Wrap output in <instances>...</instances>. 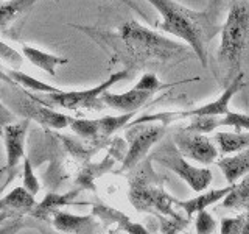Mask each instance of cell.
<instances>
[{
	"label": "cell",
	"instance_id": "32",
	"mask_svg": "<svg viewBox=\"0 0 249 234\" xmlns=\"http://www.w3.org/2000/svg\"><path fill=\"white\" fill-rule=\"evenodd\" d=\"M224 3V0H209V5H207V11L218 18V14L221 11V6Z\"/></svg>",
	"mask_w": 249,
	"mask_h": 234
},
{
	"label": "cell",
	"instance_id": "3",
	"mask_svg": "<svg viewBox=\"0 0 249 234\" xmlns=\"http://www.w3.org/2000/svg\"><path fill=\"white\" fill-rule=\"evenodd\" d=\"M146 2L151 3L162 16V20L156 23V27L185 41L193 50L195 57L201 61L202 67H207V47L221 30L218 18L207 10H190L182 3H178L176 0H146Z\"/></svg>",
	"mask_w": 249,
	"mask_h": 234
},
{
	"label": "cell",
	"instance_id": "9",
	"mask_svg": "<svg viewBox=\"0 0 249 234\" xmlns=\"http://www.w3.org/2000/svg\"><path fill=\"white\" fill-rule=\"evenodd\" d=\"M30 127V119L28 117H23L19 122H11L3 127L2 131V139H3V145L6 150V181L3 186H0V192H2L5 187L10 184L16 174H18V166L20 159H23L25 156V140H27V133Z\"/></svg>",
	"mask_w": 249,
	"mask_h": 234
},
{
	"label": "cell",
	"instance_id": "28",
	"mask_svg": "<svg viewBox=\"0 0 249 234\" xmlns=\"http://www.w3.org/2000/svg\"><path fill=\"white\" fill-rule=\"evenodd\" d=\"M221 234H245V215L240 214L237 217H224L221 218Z\"/></svg>",
	"mask_w": 249,
	"mask_h": 234
},
{
	"label": "cell",
	"instance_id": "36",
	"mask_svg": "<svg viewBox=\"0 0 249 234\" xmlns=\"http://www.w3.org/2000/svg\"><path fill=\"white\" fill-rule=\"evenodd\" d=\"M0 2H2V0H0Z\"/></svg>",
	"mask_w": 249,
	"mask_h": 234
},
{
	"label": "cell",
	"instance_id": "26",
	"mask_svg": "<svg viewBox=\"0 0 249 234\" xmlns=\"http://www.w3.org/2000/svg\"><path fill=\"white\" fill-rule=\"evenodd\" d=\"M23 172H22V176H23V187L30 192L36 195L41 189V184H39L37 178L35 175V170H33V164H31L28 156H23Z\"/></svg>",
	"mask_w": 249,
	"mask_h": 234
},
{
	"label": "cell",
	"instance_id": "2",
	"mask_svg": "<svg viewBox=\"0 0 249 234\" xmlns=\"http://www.w3.org/2000/svg\"><path fill=\"white\" fill-rule=\"evenodd\" d=\"M220 35L212 72L224 89L237 75L249 70V0H233Z\"/></svg>",
	"mask_w": 249,
	"mask_h": 234
},
{
	"label": "cell",
	"instance_id": "30",
	"mask_svg": "<svg viewBox=\"0 0 249 234\" xmlns=\"http://www.w3.org/2000/svg\"><path fill=\"white\" fill-rule=\"evenodd\" d=\"M16 120V116L13 111H10L2 101H0V135H2V131H3V127L8 123H11Z\"/></svg>",
	"mask_w": 249,
	"mask_h": 234
},
{
	"label": "cell",
	"instance_id": "1",
	"mask_svg": "<svg viewBox=\"0 0 249 234\" xmlns=\"http://www.w3.org/2000/svg\"><path fill=\"white\" fill-rule=\"evenodd\" d=\"M109 44H119L115 52L126 69L148 66H175L193 57V50L181 42L170 41L136 20L124 22L111 36Z\"/></svg>",
	"mask_w": 249,
	"mask_h": 234
},
{
	"label": "cell",
	"instance_id": "11",
	"mask_svg": "<svg viewBox=\"0 0 249 234\" xmlns=\"http://www.w3.org/2000/svg\"><path fill=\"white\" fill-rule=\"evenodd\" d=\"M19 113L23 117H28L30 120H36L37 123H41L45 128H54V130H61V128L69 127L70 119H72L70 116L53 111V108L39 103V101L30 98V97H28V100L19 101Z\"/></svg>",
	"mask_w": 249,
	"mask_h": 234
},
{
	"label": "cell",
	"instance_id": "25",
	"mask_svg": "<svg viewBox=\"0 0 249 234\" xmlns=\"http://www.w3.org/2000/svg\"><path fill=\"white\" fill-rule=\"evenodd\" d=\"M112 164H114V159H111V156H107V158L105 161H101L100 164H90V166H88L80 174V176H78V183H80L83 187H90L93 179H95L98 175L107 172L112 167Z\"/></svg>",
	"mask_w": 249,
	"mask_h": 234
},
{
	"label": "cell",
	"instance_id": "15",
	"mask_svg": "<svg viewBox=\"0 0 249 234\" xmlns=\"http://www.w3.org/2000/svg\"><path fill=\"white\" fill-rule=\"evenodd\" d=\"M36 200L35 195L30 194L25 187H14L11 192H8L5 197L0 200V213L5 211V213L11 214V215H23V214H30V211L35 208Z\"/></svg>",
	"mask_w": 249,
	"mask_h": 234
},
{
	"label": "cell",
	"instance_id": "12",
	"mask_svg": "<svg viewBox=\"0 0 249 234\" xmlns=\"http://www.w3.org/2000/svg\"><path fill=\"white\" fill-rule=\"evenodd\" d=\"M154 96V92L140 89L139 86H134L132 89L122 92V94H114L105 91L100 96L101 103L105 106H109L120 113H134L139 108H142L148 100Z\"/></svg>",
	"mask_w": 249,
	"mask_h": 234
},
{
	"label": "cell",
	"instance_id": "29",
	"mask_svg": "<svg viewBox=\"0 0 249 234\" xmlns=\"http://www.w3.org/2000/svg\"><path fill=\"white\" fill-rule=\"evenodd\" d=\"M0 58H2L3 61H6L8 64H13L16 67H19L22 64L20 55L14 49H11V47H8L6 44H3L2 41H0Z\"/></svg>",
	"mask_w": 249,
	"mask_h": 234
},
{
	"label": "cell",
	"instance_id": "5",
	"mask_svg": "<svg viewBox=\"0 0 249 234\" xmlns=\"http://www.w3.org/2000/svg\"><path fill=\"white\" fill-rule=\"evenodd\" d=\"M131 72L132 70H129V69H122L119 72L109 75V78H106L103 83H100L89 89H81V91H62L61 89L59 92L39 94V96L27 92V96L30 98L39 101V103L50 106V108L72 109V111H76V109H100L105 106L101 103V98H100L101 94L111 89L115 83L128 78L131 75Z\"/></svg>",
	"mask_w": 249,
	"mask_h": 234
},
{
	"label": "cell",
	"instance_id": "8",
	"mask_svg": "<svg viewBox=\"0 0 249 234\" xmlns=\"http://www.w3.org/2000/svg\"><path fill=\"white\" fill-rule=\"evenodd\" d=\"M126 139L128 150L124 153L123 164L120 172H126L134 169L139 162H142L146 155L150 153L151 147L158 144L167 131V125L162 122H142V123H129L126 125Z\"/></svg>",
	"mask_w": 249,
	"mask_h": 234
},
{
	"label": "cell",
	"instance_id": "20",
	"mask_svg": "<svg viewBox=\"0 0 249 234\" xmlns=\"http://www.w3.org/2000/svg\"><path fill=\"white\" fill-rule=\"evenodd\" d=\"M213 140L216 142L218 152L221 155L237 153L245 150V148H249V131H220L215 135Z\"/></svg>",
	"mask_w": 249,
	"mask_h": 234
},
{
	"label": "cell",
	"instance_id": "6",
	"mask_svg": "<svg viewBox=\"0 0 249 234\" xmlns=\"http://www.w3.org/2000/svg\"><path fill=\"white\" fill-rule=\"evenodd\" d=\"M150 159L175 172L195 192H202L212 181V172L204 167H195L190 162H187L185 156L179 152L175 140L173 142L167 140V142L160 144L150 155Z\"/></svg>",
	"mask_w": 249,
	"mask_h": 234
},
{
	"label": "cell",
	"instance_id": "34",
	"mask_svg": "<svg viewBox=\"0 0 249 234\" xmlns=\"http://www.w3.org/2000/svg\"><path fill=\"white\" fill-rule=\"evenodd\" d=\"M243 215H245V234H249V206L245 209Z\"/></svg>",
	"mask_w": 249,
	"mask_h": 234
},
{
	"label": "cell",
	"instance_id": "10",
	"mask_svg": "<svg viewBox=\"0 0 249 234\" xmlns=\"http://www.w3.org/2000/svg\"><path fill=\"white\" fill-rule=\"evenodd\" d=\"M173 140L176 147L179 148L185 158L193 159L199 164H212L218 158V148L212 142V139L206 137L202 133H195L189 130H181L176 131Z\"/></svg>",
	"mask_w": 249,
	"mask_h": 234
},
{
	"label": "cell",
	"instance_id": "19",
	"mask_svg": "<svg viewBox=\"0 0 249 234\" xmlns=\"http://www.w3.org/2000/svg\"><path fill=\"white\" fill-rule=\"evenodd\" d=\"M92 214L95 217H100L105 222V225H112L117 223L119 228H123L126 233H134V234H145L148 233L142 225L132 223L128 215H124L120 211H115L112 208H107L105 205H93Z\"/></svg>",
	"mask_w": 249,
	"mask_h": 234
},
{
	"label": "cell",
	"instance_id": "4",
	"mask_svg": "<svg viewBox=\"0 0 249 234\" xmlns=\"http://www.w3.org/2000/svg\"><path fill=\"white\" fill-rule=\"evenodd\" d=\"M129 201L140 213H151L159 217L162 233H178L187 226L173 209L176 198L163 189V178L151 167V159L146 158L134 175L129 178Z\"/></svg>",
	"mask_w": 249,
	"mask_h": 234
},
{
	"label": "cell",
	"instance_id": "18",
	"mask_svg": "<svg viewBox=\"0 0 249 234\" xmlns=\"http://www.w3.org/2000/svg\"><path fill=\"white\" fill-rule=\"evenodd\" d=\"M22 53H23V57H25L35 67L44 70V72H47L52 77L56 75V67L58 66H64L69 62L67 58H61V57H58V55L42 52V50L36 49V47L27 45V44L22 47Z\"/></svg>",
	"mask_w": 249,
	"mask_h": 234
},
{
	"label": "cell",
	"instance_id": "14",
	"mask_svg": "<svg viewBox=\"0 0 249 234\" xmlns=\"http://www.w3.org/2000/svg\"><path fill=\"white\" fill-rule=\"evenodd\" d=\"M80 192H81L80 189H75V191H69L66 194H56V192L47 194L44 200L41 203H36L35 208L30 211V215L39 218V220H49V217L56 209L67 206V205H76L75 198L80 195Z\"/></svg>",
	"mask_w": 249,
	"mask_h": 234
},
{
	"label": "cell",
	"instance_id": "13",
	"mask_svg": "<svg viewBox=\"0 0 249 234\" xmlns=\"http://www.w3.org/2000/svg\"><path fill=\"white\" fill-rule=\"evenodd\" d=\"M52 223L54 230L59 233H73V234H83V233H95L98 228V222L95 220V215H75L67 211L56 209L52 214Z\"/></svg>",
	"mask_w": 249,
	"mask_h": 234
},
{
	"label": "cell",
	"instance_id": "7",
	"mask_svg": "<svg viewBox=\"0 0 249 234\" xmlns=\"http://www.w3.org/2000/svg\"><path fill=\"white\" fill-rule=\"evenodd\" d=\"M246 74H240L233 78V81L224 88L223 94L216 100L210 101V103H206L199 108H195V109H187V111H168V113H159V114H145V116H140L137 119H134L132 123H142V122H162L163 125H168L175 120L179 119H193V117H199V116H223L226 113H229V103L232 97L235 96L237 92H240L241 89L246 86ZM128 123V125H129Z\"/></svg>",
	"mask_w": 249,
	"mask_h": 234
},
{
	"label": "cell",
	"instance_id": "22",
	"mask_svg": "<svg viewBox=\"0 0 249 234\" xmlns=\"http://www.w3.org/2000/svg\"><path fill=\"white\" fill-rule=\"evenodd\" d=\"M37 2L39 0H8L5 3H0V31L19 19L23 13L31 10Z\"/></svg>",
	"mask_w": 249,
	"mask_h": 234
},
{
	"label": "cell",
	"instance_id": "16",
	"mask_svg": "<svg viewBox=\"0 0 249 234\" xmlns=\"http://www.w3.org/2000/svg\"><path fill=\"white\" fill-rule=\"evenodd\" d=\"M216 166L223 172L224 179L229 184L237 183L240 178L249 174V148L238 152V155L224 156L216 161Z\"/></svg>",
	"mask_w": 249,
	"mask_h": 234
},
{
	"label": "cell",
	"instance_id": "35",
	"mask_svg": "<svg viewBox=\"0 0 249 234\" xmlns=\"http://www.w3.org/2000/svg\"><path fill=\"white\" fill-rule=\"evenodd\" d=\"M3 172H5L3 169H0V175H2V174H3Z\"/></svg>",
	"mask_w": 249,
	"mask_h": 234
},
{
	"label": "cell",
	"instance_id": "21",
	"mask_svg": "<svg viewBox=\"0 0 249 234\" xmlns=\"http://www.w3.org/2000/svg\"><path fill=\"white\" fill-rule=\"evenodd\" d=\"M226 209H246L249 206V174L232 184V189L221 200Z\"/></svg>",
	"mask_w": 249,
	"mask_h": 234
},
{
	"label": "cell",
	"instance_id": "31",
	"mask_svg": "<svg viewBox=\"0 0 249 234\" xmlns=\"http://www.w3.org/2000/svg\"><path fill=\"white\" fill-rule=\"evenodd\" d=\"M119 2H120V3H123V5H126L128 8H131L132 11L137 13V14L140 16V18L145 19L146 22H151V20H150V18H148V14H146V13L142 10V8H140V6L134 2V0H119Z\"/></svg>",
	"mask_w": 249,
	"mask_h": 234
},
{
	"label": "cell",
	"instance_id": "27",
	"mask_svg": "<svg viewBox=\"0 0 249 234\" xmlns=\"http://www.w3.org/2000/svg\"><path fill=\"white\" fill-rule=\"evenodd\" d=\"M196 220H195V231L198 234H210L216 228V222L212 214L207 213V209H201L196 213Z\"/></svg>",
	"mask_w": 249,
	"mask_h": 234
},
{
	"label": "cell",
	"instance_id": "24",
	"mask_svg": "<svg viewBox=\"0 0 249 234\" xmlns=\"http://www.w3.org/2000/svg\"><path fill=\"white\" fill-rule=\"evenodd\" d=\"M69 127L81 139L90 140V142H103L100 135L98 119H76V117H72Z\"/></svg>",
	"mask_w": 249,
	"mask_h": 234
},
{
	"label": "cell",
	"instance_id": "33",
	"mask_svg": "<svg viewBox=\"0 0 249 234\" xmlns=\"http://www.w3.org/2000/svg\"><path fill=\"white\" fill-rule=\"evenodd\" d=\"M0 80L2 81H5V83H8V84H13V86H16V83L13 81V78L6 74V70H3L2 67H0Z\"/></svg>",
	"mask_w": 249,
	"mask_h": 234
},
{
	"label": "cell",
	"instance_id": "17",
	"mask_svg": "<svg viewBox=\"0 0 249 234\" xmlns=\"http://www.w3.org/2000/svg\"><path fill=\"white\" fill-rule=\"evenodd\" d=\"M232 189V184L223 187V189H212V191H207L204 194L198 195V197L195 198H190V200H176L175 205L178 208H181L187 217H192L193 214H196L198 211L201 209H207L209 206L215 205V203L221 201L226 195H228V192Z\"/></svg>",
	"mask_w": 249,
	"mask_h": 234
},
{
	"label": "cell",
	"instance_id": "23",
	"mask_svg": "<svg viewBox=\"0 0 249 234\" xmlns=\"http://www.w3.org/2000/svg\"><path fill=\"white\" fill-rule=\"evenodd\" d=\"M6 74L13 78V81L16 83V86H22L25 91L37 92V94H52V92H59L61 91L59 88H56V86L37 80V78L31 77L28 74L20 72V70L10 69V70H6Z\"/></svg>",
	"mask_w": 249,
	"mask_h": 234
}]
</instances>
